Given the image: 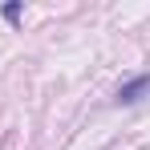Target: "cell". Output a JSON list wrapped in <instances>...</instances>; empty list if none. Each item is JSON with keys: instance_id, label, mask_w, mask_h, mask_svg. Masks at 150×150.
<instances>
[{"instance_id": "obj_1", "label": "cell", "mask_w": 150, "mask_h": 150, "mask_svg": "<svg viewBox=\"0 0 150 150\" xmlns=\"http://www.w3.org/2000/svg\"><path fill=\"white\" fill-rule=\"evenodd\" d=\"M150 93V73H138V77H130L122 89H118V105H134V101H142Z\"/></svg>"}, {"instance_id": "obj_2", "label": "cell", "mask_w": 150, "mask_h": 150, "mask_svg": "<svg viewBox=\"0 0 150 150\" xmlns=\"http://www.w3.org/2000/svg\"><path fill=\"white\" fill-rule=\"evenodd\" d=\"M4 16H8V21L16 25V21H21V4H4Z\"/></svg>"}]
</instances>
